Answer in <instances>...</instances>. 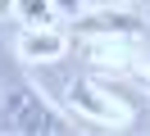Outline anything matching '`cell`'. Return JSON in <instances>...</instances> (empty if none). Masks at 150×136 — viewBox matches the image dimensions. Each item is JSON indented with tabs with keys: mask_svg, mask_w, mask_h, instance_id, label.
Listing matches in <instances>:
<instances>
[{
	"mask_svg": "<svg viewBox=\"0 0 150 136\" xmlns=\"http://www.w3.org/2000/svg\"><path fill=\"white\" fill-rule=\"evenodd\" d=\"M59 5H64V9H77V0H59Z\"/></svg>",
	"mask_w": 150,
	"mask_h": 136,
	"instance_id": "cell-5",
	"label": "cell"
},
{
	"mask_svg": "<svg viewBox=\"0 0 150 136\" xmlns=\"http://www.w3.org/2000/svg\"><path fill=\"white\" fill-rule=\"evenodd\" d=\"M0 118H5L9 132H28V136L64 132L59 113H55L50 104H41V95H37V91H28V86H9V91H5V100H0Z\"/></svg>",
	"mask_w": 150,
	"mask_h": 136,
	"instance_id": "cell-1",
	"label": "cell"
},
{
	"mask_svg": "<svg viewBox=\"0 0 150 136\" xmlns=\"http://www.w3.org/2000/svg\"><path fill=\"white\" fill-rule=\"evenodd\" d=\"M137 32V18H127V14H96L91 23H82V32Z\"/></svg>",
	"mask_w": 150,
	"mask_h": 136,
	"instance_id": "cell-3",
	"label": "cell"
},
{
	"mask_svg": "<svg viewBox=\"0 0 150 136\" xmlns=\"http://www.w3.org/2000/svg\"><path fill=\"white\" fill-rule=\"evenodd\" d=\"M23 54L28 59H55L59 54V36L55 32H23Z\"/></svg>",
	"mask_w": 150,
	"mask_h": 136,
	"instance_id": "cell-2",
	"label": "cell"
},
{
	"mask_svg": "<svg viewBox=\"0 0 150 136\" xmlns=\"http://www.w3.org/2000/svg\"><path fill=\"white\" fill-rule=\"evenodd\" d=\"M18 18H28V23L37 27V23L50 18V5H46V0H18Z\"/></svg>",
	"mask_w": 150,
	"mask_h": 136,
	"instance_id": "cell-4",
	"label": "cell"
}]
</instances>
